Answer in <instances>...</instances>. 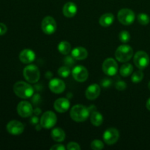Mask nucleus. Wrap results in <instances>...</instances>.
I'll return each mask as SVG.
<instances>
[{
    "label": "nucleus",
    "instance_id": "dca6fc26",
    "mask_svg": "<svg viewBox=\"0 0 150 150\" xmlns=\"http://www.w3.org/2000/svg\"><path fill=\"white\" fill-rule=\"evenodd\" d=\"M54 108L59 113H64L68 111L70 106V101L64 98H59L54 102Z\"/></svg>",
    "mask_w": 150,
    "mask_h": 150
},
{
    "label": "nucleus",
    "instance_id": "6e6552de",
    "mask_svg": "<svg viewBox=\"0 0 150 150\" xmlns=\"http://www.w3.org/2000/svg\"><path fill=\"white\" fill-rule=\"evenodd\" d=\"M42 31L46 35H52L56 32L57 28V22L51 16H46L43 18L41 24Z\"/></svg>",
    "mask_w": 150,
    "mask_h": 150
},
{
    "label": "nucleus",
    "instance_id": "f03ea898",
    "mask_svg": "<svg viewBox=\"0 0 150 150\" xmlns=\"http://www.w3.org/2000/svg\"><path fill=\"white\" fill-rule=\"evenodd\" d=\"M89 116V111L83 105H76L70 110V117L72 120L77 122L86 121Z\"/></svg>",
    "mask_w": 150,
    "mask_h": 150
},
{
    "label": "nucleus",
    "instance_id": "b1692460",
    "mask_svg": "<svg viewBox=\"0 0 150 150\" xmlns=\"http://www.w3.org/2000/svg\"><path fill=\"white\" fill-rule=\"evenodd\" d=\"M133 67L131 64L130 63H125L124 64L121 66L120 70V73L121 76L123 77H127L129 76L130 74L133 73Z\"/></svg>",
    "mask_w": 150,
    "mask_h": 150
},
{
    "label": "nucleus",
    "instance_id": "2eb2a0df",
    "mask_svg": "<svg viewBox=\"0 0 150 150\" xmlns=\"http://www.w3.org/2000/svg\"><path fill=\"white\" fill-rule=\"evenodd\" d=\"M100 94V87L97 83L89 85L86 90V97L89 100H93L98 98Z\"/></svg>",
    "mask_w": 150,
    "mask_h": 150
},
{
    "label": "nucleus",
    "instance_id": "393cba45",
    "mask_svg": "<svg viewBox=\"0 0 150 150\" xmlns=\"http://www.w3.org/2000/svg\"><path fill=\"white\" fill-rule=\"evenodd\" d=\"M144 79V73L142 70H139V71H136L132 75L131 80L133 83H139V82L142 81Z\"/></svg>",
    "mask_w": 150,
    "mask_h": 150
},
{
    "label": "nucleus",
    "instance_id": "7c9ffc66",
    "mask_svg": "<svg viewBox=\"0 0 150 150\" xmlns=\"http://www.w3.org/2000/svg\"><path fill=\"white\" fill-rule=\"evenodd\" d=\"M67 149L68 150H79L81 149V147L79 144L76 143V142H70L67 144Z\"/></svg>",
    "mask_w": 150,
    "mask_h": 150
},
{
    "label": "nucleus",
    "instance_id": "a211bd4d",
    "mask_svg": "<svg viewBox=\"0 0 150 150\" xmlns=\"http://www.w3.org/2000/svg\"><path fill=\"white\" fill-rule=\"evenodd\" d=\"M77 5L74 2L69 1L64 5L62 9V13L65 17L73 18L77 13Z\"/></svg>",
    "mask_w": 150,
    "mask_h": 150
},
{
    "label": "nucleus",
    "instance_id": "4468645a",
    "mask_svg": "<svg viewBox=\"0 0 150 150\" xmlns=\"http://www.w3.org/2000/svg\"><path fill=\"white\" fill-rule=\"evenodd\" d=\"M49 89L55 94H61L65 89V83L62 80L59 79H51L49 82Z\"/></svg>",
    "mask_w": 150,
    "mask_h": 150
},
{
    "label": "nucleus",
    "instance_id": "39448f33",
    "mask_svg": "<svg viewBox=\"0 0 150 150\" xmlns=\"http://www.w3.org/2000/svg\"><path fill=\"white\" fill-rule=\"evenodd\" d=\"M118 20L122 24L130 25L133 23L135 20V13L130 9L124 8L121 9L118 13Z\"/></svg>",
    "mask_w": 150,
    "mask_h": 150
},
{
    "label": "nucleus",
    "instance_id": "72a5a7b5",
    "mask_svg": "<svg viewBox=\"0 0 150 150\" xmlns=\"http://www.w3.org/2000/svg\"><path fill=\"white\" fill-rule=\"evenodd\" d=\"M51 150H64L65 147L62 144H55L51 147Z\"/></svg>",
    "mask_w": 150,
    "mask_h": 150
},
{
    "label": "nucleus",
    "instance_id": "a878e982",
    "mask_svg": "<svg viewBox=\"0 0 150 150\" xmlns=\"http://www.w3.org/2000/svg\"><path fill=\"white\" fill-rule=\"evenodd\" d=\"M138 21L142 25H147L150 21V18L146 13H140L138 16Z\"/></svg>",
    "mask_w": 150,
    "mask_h": 150
},
{
    "label": "nucleus",
    "instance_id": "f8f14e48",
    "mask_svg": "<svg viewBox=\"0 0 150 150\" xmlns=\"http://www.w3.org/2000/svg\"><path fill=\"white\" fill-rule=\"evenodd\" d=\"M18 114L23 118L30 117L33 113V108L32 105L27 101H21L17 106Z\"/></svg>",
    "mask_w": 150,
    "mask_h": 150
},
{
    "label": "nucleus",
    "instance_id": "f704fd0d",
    "mask_svg": "<svg viewBox=\"0 0 150 150\" xmlns=\"http://www.w3.org/2000/svg\"><path fill=\"white\" fill-rule=\"evenodd\" d=\"M146 108H147V109L149 110V111H150V98L148 99L147 102H146Z\"/></svg>",
    "mask_w": 150,
    "mask_h": 150
},
{
    "label": "nucleus",
    "instance_id": "f257e3e1",
    "mask_svg": "<svg viewBox=\"0 0 150 150\" xmlns=\"http://www.w3.org/2000/svg\"><path fill=\"white\" fill-rule=\"evenodd\" d=\"M13 91L18 97L23 99L31 98L34 94L33 87L24 81L16 82L13 86Z\"/></svg>",
    "mask_w": 150,
    "mask_h": 150
},
{
    "label": "nucleus",
    "instance_id": "aec40b11",
    "mask_svg": "<svg viewBox=\"0 0 150 150\" xmlns=\"http://www.w3.org/2000/svg\"><path fill=\"white\" fill-rule=\"evenodd\" d=\"M114 21V16L112 13H105L102 15L99 19V23L103 27L111 26Z\"/></svg>",
    "mask_w": 150,
    "mask_h": 150
},
{
    "label": "nucleus",
    "instance_id": "c85d7f7f",
    "mask_svg": "<svg viewBox=\"0 0 150 150\" xmlns=\"http://www.w3.org/2000/svg\"><path fill=\"white\" fill-rule=\"evenodd\" d=\"M104 147V144L101 141L94 140L91 143V148L94 150H100Z\"/></svg>",
    "mask_w": 150,
    "mask_h": 150
},
{
    "label": "nucleus",
    "instance_id": "412c9836",
    "mask_svg": "<svg viewBox=\"0 0 150 150\" xmlns=\"http://www.w3.org/2000/svg\"><path fill=\"white\" fill-rule=\"evenodd\" d=\"M65 133L59 127L54 128L51 132V137L55 142H62L65 139Z\"/></svg>",
    "mask_w": 150,
    "mask_h": 150
},
{
    "label": "nucleus",
    "instance_id": "5701e85b",
    "mask_svg": "<svg viewBox=\"0 0 150 150\" xmlns=\"http://www.w3.org/2000/svg\"><path fill=\"white\" fill-rule=\"evenodd\" d=\"M57 48H58V51L63 55H67V54L71 52V45L67 41L60 42L59 43Z\"/></svg>",
    "mask_w": 150,
    "mask_h": 150
},
{
    "label": "nucleus",
    "instance_id": "4be33fe9",
    "mask_svg": "<svg viewBox=\"0 0 150 150\" xmlns=\"http://www.w3.org/2000/svg\"><path fill=\"white\" fill-rule=\"evenodd\" d=\"M90 120L93 125L98 127V126L102 125L103 122V117L102 114L98 112V111H94L91 114Z\"/></svg>",
    "mask_w": 150,
    "mask_h": 150
},
{
    "label": "nucleus",
    "instance_id": "473e14b6",
    "mask_svg": "<svg viewBox=\"0 0 150 150\" xmlns=\"http://www.w3.org/2000/svg\"><path fill=\"white\" fill-rule=\"evenodd\" d=\"M7 26H6L4 23H0V36H1V35H4V34L7 32Z\"/></svg>",
    "mask_w": 150,
    "mask_h": 150
},
{
    "label": "nucleus",
    "instance_id": "7ed1b4c3",
    "mask_svg": "<svg viewBox=\"0 0 150 150\" xmlns=\"http://www.w3.org/2000/svg\"><path fill=\"white\" fill-rule=\"evenodd\" d=\"M133 56V50L130 45H122L117 49L115 57L120 62H127Z\"/></svg>",
    "mask_w": 150,
    "mask_h": 150
},
{
    "label": "nucleus",
    "instance_id": "1a4fd4ad",
    "mask_svg": "<svg viewBox=\"0 0 150 150\" xmlns=\"http://www.w3.org/2000/svg\"><path fill=\"white\" fill-rule=\"evenodd\" d=\"M103 71L105 74L109 76H114L117 74L118 70V64L117 62L112 58H108L103 62Z\"/></svg>",
    "mask_w": 150,
    "mask_h": 150
},
{
    "label": "nucleus",
    "instance_id": "c756f323",
    "mask_svg": "<svg viewBox=\"0 0 150 150\" xmlns=\"http://www.w3.org/2000/svg\"><path fill=\"white\" fill-rule=\"evenodd\" d=\"M115 87L116 89H118L119 91H122L126 89V87H127V84H126L125 82L123 81H118L116 83Z\"/></svg>",
    "mask_w": 150,
    "mask_h": 150
},
{
    "label": "nucleus",
    "instance_id": "2f4dec72",
    "mask_svg": "<svg viewBox=\"0 0 150 150\" xmlns=\"http://www.w3.org/2000/svg\"><path fill=\"white\" fill-rule=\"evenodd\" d=\"M111 84H112V81L109 79H105L101 81V86L104 88L109 87Z\"/></svg>",
    "mask_w": 150,
    "mask_h": 150
},
{
    "label": "nucleus",
    "instance_id": "6ab92c4d",
    "mask_svg": "<svg viewBox=\"0 0 150 150\" xmlns=\"http://www.w3.org/2000/svg\"><path fill=\"white\" fill-rule=\"evenodd\" d=\"M71 55L74 59L83 60L88 57V51L83 47H77L71 51Z\"/></svg>",
    "mask_w": 150,
    "mask_h": 150
},
{
    "label": "nucleus",
    "instance_id": "ddd939ff",
    "mask_svg": "<svg viewBox=\"0 0 150 150\" xmlns=\"http://www.w3.org/2000/svg\"><path fill=\"white\" fill-rule=\"evenodd\" d=\"M7 130L10 134L18 136L23 133L24 130V126L17 120H12L7 125Z\"/></svg>",
    "mask_w": 150,
    "mask_h": 150
},
{
    "label": "nucleus",
    "instance_id": "0eeeda50",
    "mask_svg": "<svg viewBox=\"0 0 150 150\" xmlns=\"http://www.w3.org/2000/svg\"><path fill=\"white\" fill-rule=\"evenodd\" d=\"M57 121V115L51 111H46L42 115L40 119V125L43 128H52Z\"/></svg>",
    "mask_w": 150,
    "mask_h": 150
},
{
    "label": "nucleus",
    "instance_id": "f3484780",
    "mask_svg": "<svg viewBox=\"0 0 150 150\" xmlns=\"http://www.w3.org/2000/svg\"><path fill=\"white\" fill-rule=\"evenodd\" d=\"M19 59L23 64H29L35 59V54L31 49H23L19 54Z\"/></svg>",
    "mask_w": 150,
    "mask_h": 150
},
{
    "label": "nucleus",
    "instance_id": "9d476101",
    "mask_svg": "<svg viewBox=\"0 0 150 150\" xmlns=\"http://www.w3.org/2000/svg\"><path fill=\"white\" fill-rule=\"evenodd\" d=\"M103 138V140L105 144H107L108 145H112L118 141L119 138H120V133H119L118 130H117L116 128L111 127V128L107 129L104 132Z\"/></svg>",
    "mask_w": 150,
    "mask_h": 150
},
{
    "label": "nucleus",
    "instance_id": "bb28decb",
    "mask_svg": "<svg viewBox=\"0 0 150 150\" xmlns=\"http://www.w3.org/2000/svg\"><path fill=\"white\" fill-rule=\"evenodd\" d=\"M59 76L62 78H67L70 76V70L67 66H62L58 70Z\"/></svg>",
    "mask_w": 150,
    "mask_h": 150
},
{
    "label": "nucleus",
    "instance_id": "423d86ee",
    "mask_svg": "<svg viewBox=\"0 0 150 150\" xmlns=\"http://www.w3.org/2000/svg\"><path fill=\"white\" fill-rule=\"evenodd\" d=\"M133 62L136 67L140 70L146 68L149 64V55L145 51H139L136 53L133 58Z\"/></svg>",
    "mask_w": 150,
    "mask_h": 150
},
{
    "label": "nucleus",
    "instance_id": "cd10ccee",
    "mask_svg": "<svg viewBox=\"0 0 150 150\" xmlns=\"http://www.w3.org/2000/svg\"><path fill=\"white\" fill-rule=\"evenodd\" d=\"M119 39L121 42L126 43L130 40V35L127 31H122L119 35Z\"/></svg>",
    "mask_w": 150,
    "mask_h": 150
},
{
    "label": "nucleus",
    "instance_id": "c9c22d12",
    "mask_svg": "<svg viewBox=\"0 0 150 150\" xmlns=\"http://www.w3.org/2000/svg\"><path fill=\"white\" fill-rule=\"evenodd\" d=\"M148 87H149V90H150V81L149 82V83H148Z\"/></svg>",
    "mask_w": 150,
    "mask_h": 150
},
{
    "label": "nucleus",
    "instance_id": "9b49d317",
    "mask_svg": "<svg viewBox=\"0 0 150 150\" xmlns=\"http://www.w3.org/2000/svg\"><path fill=\"white\" fill-rule=\"evenodd\" d=\"M72 75L76 81L79 82H84L87 80L89 73L85 67L82 65L76 66L73 69Z\"/></svg>",
    "mask_w": 150,
    "mask_h": 150
},
{
    "label": "nucleus",
    "instance_id": "20e7f679",
    "mask_svg": "<svg viewBox=\"0 0 150 150\" xmlns=\"http://www.w3.org/2000/svg\"><path fill=\"white\" fill-rule=\"evenodd\" d=\"M23 76L28 82L35 83L40 80V72L36 65L29 64L23 69Z\"/></svg>",
    "mask_w": 150,
    "mask_h": 150
}]
</instances>
